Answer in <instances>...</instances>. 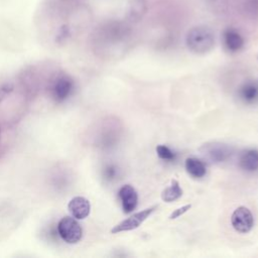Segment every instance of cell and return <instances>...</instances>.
<instances>
[{
	"instance_id": "obj_14",
	"label": "cell",
	"mask_w": 258,
	"mask_h": 258,
	"mask_svg": "<svg viewBox=\"0 0 258 258\" xmlns=\"http://www.w3.org/2000/svg\"><path fill=\"white\" fill-rule=\"evenodd\" d=\"M147 11V0H131L129 3V17L132 21L140 20Z\"/></svg>"
},
{
	"instance_id": "obj_5",
	"label": "cell",
	"mask_w": 258,
	"mask_h": 258,
	"mask_svg": "<svg viewBox=\"0 0 258 258\" xmlns=\"http://www.w3.org/2000/svg\"><path fill=\"white\" fill-rule=\"evenodd\" d=\"M202 152L215 163H222L228 160L232 155V148L228 144L221 142H210L201 148Z\"/></svg>"
},
{
	"instance_id": "obj_16",
	"label": "cell",
	"mask_w": 258,
	"mask_h": 258,
	"mask_svg": "<svg viewBox=\"0 0 258 258\" xmlns=\"http://www.w3.org/2000/svg\"><path fill=\"white\" fill-rule=\"evenodd\" d=\"M156 153L160 159L167 161H172L176 157V154L168 146L163 144H159L156 146Z\"/></svg>"
},
{
	"instance_id": "obj_3",
	"label": "cell",
	"mask_w": 258,
	"mask_h": 258,
	"mask_svg": "<svg viewBox=\"0 0 258 258\" xmlns=\"http://www.w3.org/2000/svg\"><path fill=\"white\" fill-rule=\"evenodd\" d=\"M57 233L66 243L77 244L83 237V228L76 218L66 216L57 223Z\"/></svg>"
},
{
	"instance_id": "obj_8",
	"label": "cell",
	"mask_w": 258,
	"mask_h": 258,
	"mask_svg": "<svg viewBox=\"0 0 258 258\" xmlns=\"http://www.w3.org/2000/svg\"><path fill=\"white\" fill-rule=\"evenodd\" d=\"M68 210L72 217L77 220L86 219L91 212V204L90 201L82 196H77L71 199L68 204Z\"/></svg>"
},
{
	"instance_id": "obj_17",
	"label": "cell",
	"mask_w": 258,
	"mask_h": 258,
	"mask_svg": "<svg viewBox=\"0 0 258 258\" xmlns=\"http://www.w3.org/2000/svg\"><path fill=\"white\" fill-rule=\"evenodd\" d=\"M190 208H191V205H190V204H187V205H184V206H182V207H180V208L175 209V210L169 215V219H170V220H174V219L179 218L180 216H182L183 214H185Z\"/></svg>"
},
{
	"instance_id": "obj_6",
	"label": "cell",
	"mask_w": 258,
	"mask_h": 258,
	"mask_svg": "<svg viewBox=\"0 0 258 258\" xmlns=\"http://www.w3.org/2000/svg\"><path fill=\"white\" fill-rule=\"evenodd\" d=\"M232 227L239 233H248L254 226V218L250 210L244 206L238 207L231 216Z\"/></svg>"
},
{
	"instance_id": "obj_7",
	"label": "cell",
	"mask_w": 258,
	"mask_h": 258,
	"mask_svg": "<svg viewBox=\"0 0 258 258\" xmlns=\"http://www.w3.org/2000/svg\"><path fill=\"white\" fill-rule=\"evenodd\" d=\"M118 197L121 202L122 210L125 214L132 213L138 204V195L131 184H124L118 190Z\"/></svg>"
},
{
	"instance_id": "obj_2",
	"label": "cell",
	"mask_w": 258,
	"mask_h": 258,
	"mask_svg": "<svg viewBox=\"0 0 258 258\" xmlns=\"http://www.w3.org/2000/svg\"><path fill=\"white\" fill-rule=\"evenodd\" d=\"M75 89L74 79L67 73H58L49 82L48 94L53 102L60 104L73 96Z\"/></svg>"
},
{
	"instance_id": "obj_11",
	"label": "cell",
	"mask_w": 258,
	"mask_h": 258,
	"mask_svg": "<svg viewBox=\"0 0 258 258\" xmlns=\"http://www.w3.org/2000/svg\"><path fill=\"white\" fill-rule=\"evenodd\" d=\"M238 98L245 104L252 105L258 102V81H248L238 89Z\"/></svg>"
},
{
	"instance_id": "obj_12",
	"label": "cell",
	"mask_w": 258,
	"mask_h": 258,
	"mask_svg": "<svg viewBox=\"0 0 258 258\" xmlns=\"http://www.w3.org/2000/svg\"><path fill=\"white\" fill-rule=\"evenodd\" d=\"M184 167L186 172L195 178H201L205 176L207 173V168L205 163L201 159L196 157L186 158L184 162Z\"/></svg>"
},
{
	"instance_id": "obj_4",
	"label": "cell",
	"mask_w": 258,
	"mask_h": 258,
	"mask_svg": "<svg viewBox=\"0 0 258 258\" xmlns=\"http://www.w3.org/2000/svg\"><path fill=\"white\" fill-rule=\"evenodd\" d=\"M156 208L157 206H152L131 215L127 219L121 221L119 224L114 226L111 230V233L117 234L120 232H127V231H131L138 228L155 211Z\"/></svg>"
},
{
	"instance_id": "obj_10",
	"label": "cell",
	"mask_w": 258,
	"mask_h": 258,
	"mask_svg": "<svg viewBox=\"0 0 258 258\" xmlns=\"http://www.w3.org/2000/svg\"><path fill=\"white\" fill-rule=\"evenodd\" d=\"M239 166L246 172H255L258 170V149L248 148L239 155Z\"/></svg>"
},
{
	"instance_id": "obj_15",
	"label": "cell",
	"mask_w": 258,
	"mask_h": 258,
	"mask_svg": "<svg viewBox=\"0 0 258 258\" xmlns=\"http://www.w3.org/2000/svg\"><path fill=\"white\" fill-rule=\"evenodd\" d=\"M102 174H103V178L106 181H109V182L114 181L119 176V168L114 163H108L103 167Z\"/></svg>"
},
{
	"instance_id": "obj_1",
	"label": "cell",
	"mask_w": 258,
	"mask_h": 258,
	"mask_svg": "<svg viewBox=\"0 0 258 258\" xmlns=\"http://www.w3.org/2000/svg\"><path fill=\"white\" fill-rule=\"evenodd\" d=\"M187 48L197 54H204L213 49L215 45V34L206 25H198L190 28L185 36Z\"/></svg>"
},
{
	"instance_id": "obj_18",
	"label": "cell",
	"mask_w": 258,
	"mask_h": 258,
	"mask_svg": "<svg viewBox=\"0 0 258 258\" xmlns=\"http://www.w3.org/2000/svg\"><path fill=\"white\" fill-rule=\"evenodd\" d=\"M13 91V86L11 84H4L0 86V102L11 94Z\"/></svg>"
},
{
	"instance_id": "obj_9",
	"label": "cell",
	"mask_w": 258,
	"mask_h": 258,
	"mask_svg": "<svg viewBox=\"0 0 258 258\" xmlns=\"http://www.w3.org/2000/svg\"><path fill=\"white\" fill-rule=\"evenodd\" d=\"M223 43L225 48L229 52H238L240 51L245 44L244 37L242 34L235 28L229 27L223 31Z\"/></svg>"
},
{
	"instance_id": "obj_13",
	"label": "cell",
	"mask_w": 258,
	"mask_h": 258,
	"mask_svg": "<svg viewBox=\"0 0 258 258\" xmlns=\"http://www.w3.org/2000/svg\"><path fill=\"white\" fill-rule=\"evenodd\" d=\"M182 188L179 185V182L176 179H172L170 184L165 187L161 192V200L165 203H171L176 201L182 196Z\"/></svg>"
}]
</instances>
